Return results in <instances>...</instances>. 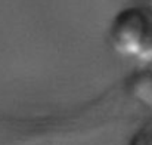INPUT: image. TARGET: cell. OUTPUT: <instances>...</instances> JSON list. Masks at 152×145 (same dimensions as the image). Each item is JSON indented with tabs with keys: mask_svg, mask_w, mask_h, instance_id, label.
Listing matches in <instances>:
<instances>
[{
	"mask_svg": "<svg viewBox=\"0 0 152 145\" xmlns=\"http://www.w3.org/2000/svg\"><path fill=\"white\" fill-rule=\"evenodd\" d=\"M109 42L123 56L151 62L152 10L137 6L120 10L111 22Z\"/></svg>",
	"mask_w": 152,
	"mask_h": 145,
	"instance_id": "obj_1",
	"label": "cell"
},
{
	"mask_svg": "<svg viewBox=\"0 0 152 145\" xmlns=\"http://www.w3.org/2000/svg\"><path fill=\"white\" fill-rule=\"evenodd\" d=\"M129 145H152V121L145 123L129 141Z\"/></svg>",
	"mask_w": 152,
	"mask_h": 145,
	"instance_id": "obj_2",
	"label": "cell"
},
{
	"mask_svg": "<svg viewBox=\"0 0 152 145\" xmlns=\"http://www.w3.org/2000/svg\"><path fill=\"white\" fill-rule=\"evenodd\" d=\"M146 1H148V6H146V7L152 10V0H146Z\"/></svg>",
	"mask_w": 152,
	"mask_h": 145,
	"instance_id": "obj_3",
	"label": "cell"
}]
</instances>
